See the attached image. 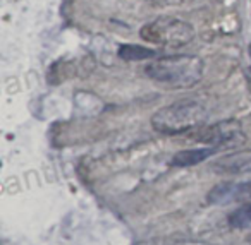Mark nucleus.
I'll return each instance as SVG.
<instances>
[{
    "label": "nucleus",
    "mask_w": 251,
    "mask_h": 245,
    "mask_svg": "<svg viewBox=\"0 0 251 245\" xmlns=\"http://www.w3.org/2000/svg\"><path fill=\"white\" fill-rule=\"evenodd\" d=\"M195 139L198 142H203V144L213 146V148L239 144V142H243V129H241L239 122L226 120L208 125V127H203L196 134Z\"/></svg>",
    "instance_id": "obj_4"
},
{
    "label": "nucleus",
    "mask_w": 251,
    "mask_h": 245,
    "mask_svg": "<svg viewBox=\"0 0 251 245\" xmlns=\"http://www.w3.org/2000/svg\"><path fill=\"white\" fill-rule=\"evenodd\" d=\"M141 36L147 42L160 43V45L179 46L186 45L195 38V29L191 24L179 19L162 18L153 21L151 24H147L141 29Z\"/></svg>",
    "instance_id": "obj_3"
},
{
    "label": "nucleus",
    "mask_w": 251,
    "mask_h": 245,
    "mask_svg": "<svg viewBox=\"0 0 251 245\" xmlns=\"http://www.w3.org/2000/svg\"><path fill=\"white\" fill-rule=\"evenodd\" d=\"M229 223L232 228H246L251 224V202L241 206L229 216Z\"/></svg>",
    "instance_id": "obj_9"
},
{
    "label": "nucleus",
    "mask_w": 251,
    "mask_h": 245,
    "mask_svg": "<svg viewBox=\"0 0 251 245\" xmlns=\"http://www.w3.org/2000/svg\"><path fill=\"white\" fill-rule=\"evenodd\" d=\"M250 57H251V45H250Z\"/></svg>",
    "instance_id": "obj_10"
},
{
    "label": "nucleus",
    "mask_w": 251,
    "mask_h": 245,
    "mask_svg": "<svg viewBox=\"0 0 251 245\" xmlns=\"http://www.w3.org/2000/svg\"><path fill=\"white\" fill-rule=\"evenodd\" d=\"M155 50L147 48V46L141 45H121L119 46V57L124 60H129V62H134V60H147L155 57Z\"/></svg>",
    "instance_id": "obj_8"
},
{
    "label": "nucleus",
    "mask_w": 251,
    "mask_h": 245,
    "mask_svg": "<svg viewBox=\"0 0 251 245\" xmlns=\"http://www.w3.org/2000/svg\"><path fill=\"white\" fill-rule=\"evenodd\" d=\"M208 118V110L201 103L193 100L176 101L172 105L160 108L151 117V125L162 134H182L195 127L205 124Z\"/></svg>",
    "instance_id": "obj_2"
},
{
    "label": "nucleus",
    "mask_w": 251,
    "mask_h": 245,
    "mask_svg": "<svg viewBox=\"0 0 251 245\" xmlns=\"http://www.w3.org/2000/svg\"><path fill=\"white\" fill-rule=\"evenodd\" d=\"M219 148H200V149H184V151H177L172 156V165L174 166H193L198 163L208 159L213 156Z\"/></svg>",
    "instance_id": "obj_7"
},
{
    "label": "nucleus",
    "mask_w": 251,
    "mask_h": 245,
    "mask_svg": "<svg viewBox=\"0 0 251 245\" xmlns=\"http://www.w3.org/2000/svg\"><path fill=\"white\" fill-rule=\"evenodd\" d=\"M210 204L251 202V182H224L215 185L206 197Z\"/></svg>",
    "instance_id": "obj_5"
},
{
    "label": "nucleus",
    "mask_w": 251,
    "mask_h": 245,
    "mask_svg": "<svg viewBox=\"0 0 251 245\" xmlns=\"http://www.w3.org/2000/svg\"><path fill=\"white\" fill-rule=\"evenodd\" d=\"M205 64L196 55H171L147 66V76L171 88H191L203 77Z\"/></svg>",
    "instance_id": "obj_1"
},
{
    "label": "nucleus",
    "mask_w": 251,
    "mask_h": 245,
    "mask_svg": "<svg viewBox=\"0 0 251 245\" xmlns=\"http://www.w3.org/2000/svg\"><path fill=\"white\" fill-rule=\"evenodd\" d=\"M212 170L222 175H243L251 173V149L250 151H237L220 158L212 165Z\"/></svg>",
    "instance_id": "obj_6"
}]
</instances>
